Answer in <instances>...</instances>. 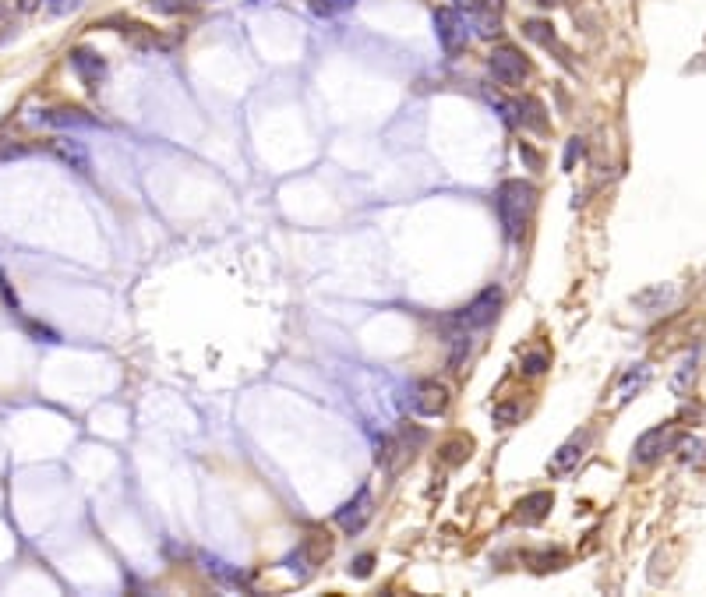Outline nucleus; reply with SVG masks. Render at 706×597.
I'll list each match as a JSON object with an SVG mask.
<instances>
[{
  "label": "nucleus",
  "mask_w": 706,
  "mask_h": 597,
  "mask_svg": "<svg viewBox=\"0 0 706 597\" xmlns=\"http://www.w3.org/2000/svg\"><path fill=\"white\" fill-rule=\"evenodd\" d=\"M534 202H537V188L527 184V180H505L499 188L495 209H499L501 230H505L509 241H519V237H523L527 219L534 213Z\"/></svg>",
  "instance_id": "f257e3e1"
},
{
  "label": "nucleus",
  "mask_w": 706,
  "mask_h": 597,
  "mask_svg": "<svg viewBox=\"0 0 706 597\" xmlns=\"http://www.w3.org/2000/svg\"><path fill=\"white\" fill-rule=\"evenodd\" d=\"M499 308H501V290L499 287H488L481 298H473L463 311H459L456 318H453V326H456V329H466V333L484 329V326H491V322L499 318Z\"/></svg>",
  "instance_id": "f03ea898"
},
{
  "label": "nucleus",
  "mask_w": 706,
  "mask_h": 597,
  "mask_svg": "<svg viewBox=\"0 0 706 597\" xmlns=\"http://www.w3.org/2000/svg\"><path fill=\"white\" fill-rule=\"evenodd\" d=\"M488 68H491V75L499 78L501 86H523V78H527V57L516 50V46H499L491 57H488Z\"/></svg>",
  "instance_id": "7ed1b4c3"
},
{
  "label": "nucleus",
  "mask_w": 706,
  "mask_h": 597,
  "mask_svg": "<svg viewBox=\"0 0 706 597\" xmlns=\"http://www.w3.org/2000/svg\"><path fill=\"white\" fill-rule=\"evenodd\" d=\"M374 516V499L368 488H361L350 502H343L339 512H335V523L346 530V534H361L364 527H368V519Z\"/></svg>",
  "instance_id": "20e7f679"
},
{
  "label": "nucleus",
  "mask_w": 706,
  "mask_h": 597,
  "mask_svg": "<svg viewBox=\"0 0 706 597\" xmlns=\"http://www.w3.org/2000/svg\"><path fill=\"white\" fill-rule=\"evenodd\" d=\"M445 407H449V389L442 382H435V379L420 382L414 389V396H410V410L420 414V418H438Z\"/></svg>",
  "instance_id": "39448f33"
},
{
  "label": "nucleus",
  "mask_w": 706,
  "mask_h": 597,
  "mask_svg": "<svg viewBox=\"0 0 706 597\" xmlns=\"http://www.w3.org/2000/svg\"><path fill=\"white\" fill-rule=\"evenodd\" d=\"M435 32H438V43H442V50H445L449 57H456L459 50L466 46V29H463L456 11H449V7L435 14Z\"/></svg>",
  "instance_id": "423d86ee"
},
{
  "label": "nucleus",
  "mask_w": 706,
  "mask_h": 597,
  "mask_svg": "<svg viewBox=\"0 0 706 597\" xmlns=\"http://www.w3.org/2000/svg\"><path fill=\"white\" fill-rule=\"evenodd\" d=\"M71 71H75L88 88H96L103 78H106V60H103L99 53L78 46V50H71Z\"/></svg>",
  "instance_id": "0eeeda50"
},
{
  "label": "nucleus",
  "mask_w": 706,
  "mask_h": 597,
  "mask_svg": "<svg viewBox=\"0 0 706 597\" xmlns=\"http://www.w3.org/2000/svg\"><path fill=\"white\" fill-rule=\"evenodd\" d=\"M671 427L661 425V427H650L646 435H639V442H636V464H654V460H661V453L671 449Z\"/></svg>",
  "instance_id": "6e6552de"
},
{
  "label": "nucleus",
  "mask_w": 706,
  "mask_h": 597,
  "mask_svg": "<svg viewBox=\"0 0 706 597\" xmlns=\"http://www.w3.org/2000/svg\"><path fill=\"white\" fill-rule=\"evenodd\" d=\"M586 442H590V435H582V438H573V442H565V445H562V449H558V453L551 456V464H547V473H551V477H565V473H573V470L580 467Z\"/></svg>",
  "instance_id": "1a4fd4ad"
},
{
  "label": "nucleus",
  "mask_w": 706,
  "mask_h": 597,
  "mask_svg": "<svg viewBox=\"0 0 706 597\" xmlns=\"http://www.w3.org/2000/svg\"><path fill=\"white\" fill-rule=\"evenodd\" d=\"M53 152H57V160L68 163L71 170H78V173L92 170V156H88L85 142H78V138H53Z\"/></svg>",
  "instance_id": "9d476101"
},
{
  "label": "nucleus",
  "mask_w": 706,
  "mask_h": 597,
  "mask_svg": "<svg viewBox=\"0 0 706 597\" xmlns=\"http://www.w3.org/2000/svg\"><path fill=\"white\" fill-rule=\"evenodd\" d=\"M40 121H42V124H50V128H96V117H88L85 110H75V106L42 110Z\"/></svg>",
  "instance_id": "9b49d317"
},
{
  "label": "nucleus",
  "mask_w": 706,
  "mask_h": 597,
  "mask_svg": "<svg viewBox=\"0 0 706 597\" xmlns=\"http://www.w3.org/2000/svg\"><path fill=\"white\" fill-rule=\"evenodd\" d=\"M555 506V499L547 495V491H534V495H527L519 506H516V516H519V523H540L547 512Z\"/></svg>",
  "instance_id": "f8f14e48"
},
{
  "label": "nucleus",
  "mask_w": 706,
  "mask_h": 597,
  "mask_svg": "<svg viewBox=\"0 0 706 597\" xmlns=\"http://www.w3.org/2000/svg\"><path fill=\"white\" fill-rule=\"evenodd\" d=\"M206 573L208 576H215L219 583H230V587H244V583H248V576H244L241 569H230V565L219 562V558H206Z\"/></svg>",
  "instance_id": "ddd939ff"
},
{
  "label": "nucleus",
  "mask_w": 706,
  "mask_h": 597,
  "mask_svg": "<svg viewBox=\"0 0 706 597\" xmlns=\"http://www.w3.org/2000/svg\"><path fill=\"white\" fill-rule=\"evenodd\" d=\"M646 382H650V364H636V368L625 375L622 389H619V400H622V403H628V400H632V392H639V389H643Z\"/></svg>",
  "instance_id": "4468645a"
},
{
  "label": "nucleus",
  "mask_w": 706,
  "mask_h": 597,
  "mask_svg": "<svg viewBox=\"0 0 706 597\" xmlns=\"http://www.w3.org/2000/svg\"><path fill=\"white\" fill-rule=\"evenodd\" d=\"M696 361H700V357H696V354H689V357L678 364V375L671 379V389H674L678 396H685V392L692 389V382H696Z\"/></svg>",
  "instance_id": "2eb2a0df"
},
{
  "label": "nucleus",
  "mask_w": 706,
  "mask_h": 597,
  "mask_svg": "<svg viewBox=\"0 0 706 597\" xmlns=\"http://www.w3.org/2000/svg\"><path fill=\"white\" fill-rule=\"evenodd\" d=\"M519 121L527 124V128H534V131H547V121H544V106H540L537 99H523L519 106Z\"/></svg>",
  "instance_id": "dca6fc26"
},
{
  "label": "nucleus",
  "mask_w": 706,
  "mask_h": 597,
  "mask_svg": "<svg viewBox=\"0 0 706 597\" xmlns=\"http://www.w3.org/2000/svg\"><path fill=\"white\" fill-rule=\"evenodd\" d=\"M523 32L540 46L555 43V32H551V25H547V22H527V25H523Z\"/></svg>",
  "instance_id": "f3484780"
},
{
  "label": "nucleus",
  "mask_w": 706,
  "mask_h": 597,
  "mask_svg": "<svg viewBox=\"0 0 706 597\" xmlns=\"http://www.w3.org/2000/svg\"><path fill=\"white\" fill-rule=\"evenodd\" d=\"M357 0H311V7H315V14H339V11H346V7H353Z\"/></svg>",
  "instance_id": "a211bd4d"
},
{
  "label": "nucleus",
  "mask_w": 706,
  "mask_h": 597,
  "mask_svg": "<svg viewBox=\"0 0 706 597\" xmlns=\"http://www.w3.org/2000/svg\"><path fill=\"white\" fill-rule=\"evenodd\" d=\"M519 414H523L519 403H501V407H495V425H512V421H519Z\"/></svg>",
  "instance_id": "6ab92c4d"
},
{
  "label": "nucleus",
  "mask_w": 706,
  "mask_h": 597,
  "mask_svg": "<svg viewBox=\"0 0 706 597\" xmlns=\"http://www.w3.org/2000/svg\"><path fill=\"white\" fill-rule=\"evenodd\" d=\"M25 152H29L25 145H18V142H11V138H0V163L18 160V156H25Z\"/></svg>",
  "instance_id": "aec40b11"
},
{
  "label": "nucleus",
  "mask_w": 706,
  "mask_h": 597,
  "mask_svg": "<svg viewBox=\"0 0 706 597\" xmlns=\"http://www.w3.org/2000/svg\"><path fill=\"white\" fill-rule=\"evenodd\" d=\"M700 449H703L700 438H682V442H678V456H682V460H696Z\"/></svg>",
  "instance_id": "412c9836"
},
{
  "label": "nucleus",
  "mask_w": 706,
  "mask_h": 597,
  "mask_svg": "<svg viewBox=\"0 0 706 597\" xmlns=\"http://www.w3.org/2000/svg\"><path fill=\"white\" fill-rule=\"evenodd\" d=\"M184 4H188V0H149V7L160 11V14H180Z\"/></svg>",
  "instance_id": "4be33fe9"
},
{
  "label": "nucleus",
  "mask_w": 706,
  "mask_h": 597,
  "mask_svg": "<svg viewBox=\"0 0 706 597\" xmlns=\"http://www.w3.org/2000/svg\"><path fill=\"white\" fill-rule=\"evenodd\" d=\"M371 565H374L371 555H361V558L350 562V573H353V576H371Z\"/></svg>",
  "instance_id": "5701e85b"
},
{
  "label": "nucleus",
  "mask_w": 706,
  "mask_h": 597,
  "mask_svg": "<svg viewBox=\"0 0 706 597\" xmlns=\"http://www.w3.org/2000/svg\"><path fill=\"white\" fill-rule=\"evenodd\" d=\"M544 368H547V357H544V354H530V357L523 361V372H527V375H540Z\"/></svg>",
  "instance_id": "b1692460"
},
{
  "label": "nucleus",
  "mask_w": 706,
  "mask_h": 597,
  "mask_svg": "<svg viewBox=\"0 0 706 597\" xmlns=\"http://www.w3.org/2000/svg\"><path fill=\"white\" fill-rule=\"evenodd\" d=\"M75 7H78V0H50L53 14H64V11H75Z\"/></svg>",
  "instance_id": "393cba45"
},
{
  "label": "nucleus",
  "mask_w": 706,
  "mask_h": 597,
  "mask_svg": "<svg viewBox=\"0 0 706 597\" xmlns=\"http://www.w3.org/2000/svg\"><path fill=\"white\" fill-rule=\"evenodd\" d=\"M463 449H470V445H459V442L456 445H445V453H449L445 460H449V464H459V460H463Z\"/></svg>",
  "instance_id": "a878e982"
},
{
  "label": "nucleus",
  "mask_w": 706,
  "mask_h": 597,
  "mask_svg": "<svg viewBox=\"0 0 706 597\" xmlns=\"http://www.w3.org/2000/svg\"><path fill=\"white\" fill-rule=\"evenodd\" d=\"M459 11H481L484 7V0H453Z\"/></svg>",
  "instance_id": "bb28decb"
},
{
  "label": "nucleus",
  "mask_w": 706,
  "mask_h": 597,
  "mask_svg": "<svg viewBox=\"0 0 706 597\" xmlns=\"http://www.w3.org/2000/svg\"><path fill=\"white\" fill-rule=\"evenodd\" d=\"M40 4H42V0H18V7H22V11H36Z\"/></svg>",
  "instance_id": "cd10ccee"
},
{
  "label": "nucleus",
  "mask_w": 706,
  "mask_h": 597,
  "mask_svg": "<svg viewBox=\"0 0 706 597\" xmlns=\"http://www.w3.org/2000/svg\"><path fill=\"white\" fill-rule=\"evenodd\" d=\"M534 4H537V7H558L562 0H534Z\"/></svg>",
  "instance_id": "c85d7f7f"
}]
</instances>
